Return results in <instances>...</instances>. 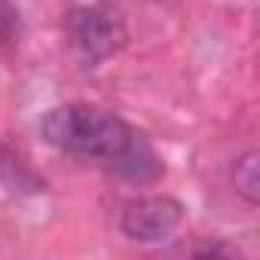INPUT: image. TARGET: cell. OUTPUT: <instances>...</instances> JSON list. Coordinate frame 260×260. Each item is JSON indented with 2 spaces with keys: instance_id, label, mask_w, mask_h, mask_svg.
<instances>
[{
  "instance_id": "obj_1",
  "label": "cell",
  "mask_w": 260,
  "mask_h": 260,
  "mask_svg": "<svg viewBox=\"0 0 260 260\" xmlns=\"http://www.w3.org/2000/svg\"><path fill=\"white\" fill-rule=\"evenodd\" d=\"M40 128H43L46 144H52L55 150L77 156V159L98 162L107 172L122 159V153L141 135L122 116L101 110V107H89V104L55 107L43 116Z\"/></svg>"
},
{
  "instance_id": "obj_2",
  "label": "cell",
  "mask_w": 260,
  "mask_h": 260,
  "mask_svg": "<svg viewBox=\"0 0 260 260\" xmlns=\"http://www.w3.org/2000/svg\"><path fill=\"white\" fill-rule=\"evenodd\" d=\"M64 31L71 37L74 49L89 64H98V61L116 55L128 43L125 19L113 7H104V4L71 10L68 19H64Z\"/></svg>"
},
{
  "instance_id": "obj_3",
  "label": "cell",
  "mask_w": 260,
  "mask_h": 260,
  "mask_svg": "<svg viewBox=\"0 0 260 260\" xmlns=\"http://www.w3.org/2000/svg\"><path fill=\"white\" fill-rule=\"evenodd\" d=\"M184 220V205L175 196H141L132 199L122 214L119 226L135 242H162L169 239Z\"/></svg>"
},
{
  "instance_id": "obj_4",
  "label": "cell",
  "mask_w": 260,
  "mask_h": 260,
  "mask_svg": "<svg viewBox=\"0 0 260 260\" xmlns=\"http://www.w3.org/2000/svg\"><path fill=\"white\" fill-rule=\"evenodd\" d=\"M0 187L13 196H37L46 190V181L31 169V162L19 150L0 144Z\"/></svg>"
},
{
  "instance_id": "obj_5",
  "label": "cell",
  "mask_w": 260,
  "mask_h": 260,
  "mask_svg": "<svg viewBox=\"0 0 260 260\" xmlns=\"http://www.w3.org/2000/svg\"><path fill=\"white\" fill-rule=\"evenodd\" d=\"M257 159L260 156L254 150H248L233 166V187H236V193L248 205H257L260 202V166H257Z\"/></svg>"
},
{
  "instance_id": "obj_6",
  "label": "cell",
  "mask_w": 260,
  "mask_h": 260,
  "mask_svg": "<svg viewBox=\"0 0 260 260\" xmlns=\"http://www.w3.org/2000/svg\"><path fill=\"white\" fill-rule=\"evenodd\" d=\"M22 13L13 0H0V52H13L22 40Z\"/></svg>"
},
{
  "instance_id": "obj_7",
  "label": "cell",
  "mask_w": 260,
  "mask_h": 260,
  "mask_svg": "<svg viewBox=\"0 0 260 260\" xmlns=\"http://www.w3.org/2000/svg\"><path fill=\"white\" fill-rule=\"evenodd\" d=\"M193 257H239V251L233 245H223V242H205V245H196L190 248Z\"/></svg>"
}]
</instances>
